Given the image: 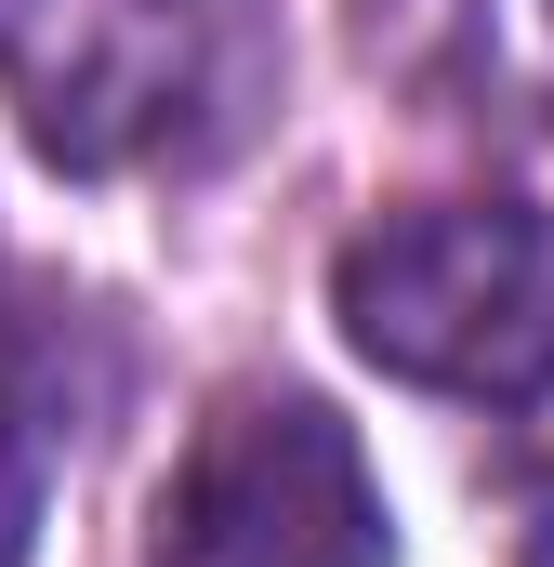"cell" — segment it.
Listing matches in <instances>:
<instances>
[{"label":"cell","instance_id":"cell-1","mask_svg":"<svg viewBox=\"0 0 554 567\" xmlns=\"http://www.w3.org/2000/svg\"><path fill=\"white\" fill-rule=\"evenodd\" d=\"M265 0H0V106L66 185H198L277 120Z\"/></svg>","mask_w":554,"mask_h":567},{"label":"cell","instance_id":"cell-2","mask_svg":"<svg viewBox=\"0 0 554 567\" xmlns=\"http://www.w3.org/2000/svg\"><path fill=\"white\" fill-rule=\"evenodd\" d=\"M330 317L343 343L462 410H542L554 396V225L529 198H410L370 212L330 251Z\"/></svg>","mask_w":554,"mask_h":567},{"label":"cell","instance_id":"cell-3","mask_svg":"<svg viewBox=\"0 0 554 567\" xmlns=\"http://www.w3.org/2000/svg\"><path fill=\"white\" fill-rule=\"evenodd\" d=\"M133 567H397V502L304 383H225L145 502Z\"/></svg>","mask_w":554,"mask_h":567},{"label":"cell","instance_id":"cell-4","mask_svg":"<svg viewBox=\"0 0 554 567\" xmlns=\"http://www.w3.org/2000/svg\"><path fill=\"white\" fill-rule=\"evenodd\" d=\"M120 396V343L106 317L40 265H0V567L40 555L53 475L80 462L93 410Z\"/></svg>","mask_w":554,"mask_h":567},{"label":"cell","instance_id":"cell-5","mask_svg":"<svg viewBox=\"0 0 554 567\" xmlns=\"http://www.w3.org/2000/svg\"><path fill=\"white\" fill-rule=\"evenodd\" d=\"M357 53L435 120L554 145V0H357Z\"/></svg>","mask_w":554,"mask_h":567}]
</instances>
